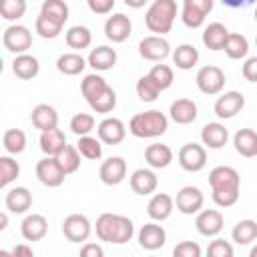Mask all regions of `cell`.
<instances>
[{
	"label": "cell",
	"mask_w": 257,
	"mask_h": 257,
	"mask_svg": "<svg viewBox=\"0 0 257 257\" xmlns=\"http://www.w3.org/2000/svg\"><path fill=\"white\" fill-rule=\"evenodd\" d=\"M96 237L110 245H124L135 235V225L128 217L116 213H102L94 223Z\"/></svg>",
	"instance_id": "obj_1"
},
{
	"label": "cell",
	"mask_w": 257,
	"mask_h": 257,
	"mask_svg": "<svg viewBox=\"0 0 257 257\" xmlns=\"http://www.w3.org/2000/svg\"><path fill=\"white\" fill-rule=\"evenodd\" d=\"M169 128V118L161 110H145L131 118L128 131L137 139H155L165 135Z\"/></svg>",
	"instance_id": "obj_2"
},
{
	"label": "cell",
	"mask_w": 257,
	"mask_h": 257,
	"mask_svg": "<svg viewBox=\"0 0 257 257\" xmlns=\"http://www.w3.org/2000/svg\"><path fill=\"white\" fill-rule=\"evenodd\" d=\"M175 18H177V2L175 0H155L145 14V24L151 32L163 36V34L171 32Z\"/></svg>",
	"instance_id": "obj_3"
},
{
	"label": "cell",
	"mask_w": 257,
	"mask_h": 257,
	"mask_svg": "<svg viewBox=\"0 0 257 257\" xmlns=\"http://www.w3.org/2000/svg\"><path fill=\"white\" fill-rule=\"evenodd\" d=\"M2 44L8 52L24 54L32 46V32L22 24H12L2 34Z\"/></svg>",
	"instance_id": "obj_4"
},
{
	"label": "cell",
	"mask_w": 257,
	"mask_h": 257,
	"mask_svg": "<svg viewBox=\"0 0 257 257\" xmlns=\"http://www.w3.org/2000/svg\"><path fill=\"white\" fill-rule=\"evenodd\" d=\"M195 82H197V86H199V90L203 94L213 96V94H219L223 90V86H225V72L219 66L209 64V66L199 68V72L195 76Z\"/></svg>",
	"instance_id": "obj_5"
},
{
	"label": "cell",
	"mask_w": 257,
	"mask_h": 257,
	"mask_svg": "<svg viewBox=\"0 0 257 257\" xmlns=\"http://www.w3.org/2000/svg\"><path fill=\"white\" fill-rule=\"evenodd\" d=\"M92 225L86 215L72 213L62 221V233L70 243H84L90 237Z\"/></svg>",
	"instance_id": "obj_6"
},
{
	"label": "cell",
	"mask_w": 257,
	"mask_h": 257,
	"mask_svg": "<svg viewBox=\"0 0 257 257\" xmlns=\"http://www.w3.org/2000/svg\"><path fill=\"white\" fill-rule=\"evenodd\" d=\"M179 165L189 171V173H199L201 169H205L207 165V151L203 145H197V143H187L181 147L179 155Z\"/></svg>",
	"instance_id": "obj_7"
},
{
	"label": "cell",
	"mask_w": 257,
	"mask_h": 257,
	"mask_svg": "<svg viewBox=\"0 0 257 257\" xmlns=\"http://www.w3.org/2000/svg\"><path fill=\"white\" fill-rule=\"evenodd\" d=\"M36 177H38V181H40L42 185H46V187H60V185L64 183L66 173H64L62 167L58 165L56 157L46 155L44 159H40V161L36 163Z\"/></svg>",
	"instance_id": "obj_8"
},
{
	"label": "cell",
	"mask_w": 257,
	"mask_h": 257,
	"mask_svg": "<svg viewBox=\"0 0 257 257\" xmlns=\"http://www.w3.org/2000/svg\"><path fill=\"white\" fill-rule=\"evenodd\" d=\"M139 54H141L145 60L163 62V60L171 54V44H169L163 36H159V34L145 36V38L139 42Z\"/></svg>",
	"instance_id": "obj_9"
},
{
	"label": "cell",
	"mask_w": 257,
	"mask_h": 257,
	"mask_svg": "<svg viewBox=\"0 0 257 257\" xmlns=\"http://www.w3.org/2000/svg\"><path fill=\"white\" fill-rule=\"evenodd\" d=\"M203 203H205L203 191L199 187H193V185L183 187L177 193V199H175L177 211H181L183 215H195V213H199L203 209Z\"/></svg>",
	"instance_id": "obj_10"
},
{
	"label": "cell",
	"mask_w": 257,
	"mask_h": 257,
	"mask_svg": "<svg viewBox=\"0 0 257 257\" xmlns=\"http://www.w3.org/2000/svg\"><path fill=\"white\" fill-rule=\"evenodd\" d=\"M209 185H211V191L241 189V177L233 167L219 165L209 173Z\"/></svg>",
	"instance_id": "obj_11"
},
{
	"label": "cell",
	"mask_w": 257,
	"mask_h": 257,
	"mask_svg": "<svg viewBox=\"0 0 257 257\" xmlns=\"http://www.w3.org/2000/svg\"><path fill=\"white\" fill-rule=\"evenodd\" d=\"M131 30H133V24H131V18L122 12L118 14H112L106 18L104 22V36L110 40V42H124L128 36H131Z\"/></svg>",
	"instance_id": "obj_12"
},
{
	"label": "cell",
	"mask_w": 257,
	"mask_h": 257,
	"mask_svg": "<svg viewBox=\"0 0 257 257\" xmlns=\"http://www.w3.org/2000/svg\"><path fill=\"white\" fill-rule=\"evenodd\" d=\"M243 106H245V96L237 90H229L215 100L213 110L219 118H233L237 112H241Z\"/></svg>",
	"instance_id": "obj_13"
},
{
	"label": "cell",
	"mask_w": 257,
	"mask_h": 257,
	"mask_svg": "<svg viewBox=\"0 0 257 257\" xmlns=\"http://www.w3.org/2000/svg\"><path fill=\"white\" fill-rule=\"evenodd\" d=\"M98 177L104 185L112 187V185H120L126 177V163L122 157H108L106 161H102Z\"/></svg>",
	"instance_id": "obj_14"
},
{
	"label": "cell",
	"mask_w": 257,
	"mask_h": 257,
	"mask_svg": "<svg viewBox=\"0 0 257 257\" xmlns=\"http://www.w3.org/2000/svg\"><path fill=\"white\" fill-rule=\"evenodd\" d=\"M96 133H98V139H100L104 145H118V143H122L124 137H126L124 122H122L120 118H116V116H106V118H102L100 124H98V128H96Z\"/></svg>",
	"instance_id": "obj_15"
},
{
	"label": "cell",
	"mask_w": 257,
	"mask_h": 257,
	"mask_svg": "<svg viewBox=\"0 0 257 257\" xmlns=\"http://www.w3.org/2000/svg\"><path fill=\"white\" fill-rule=\"evenodd\" d=\"M223 223H225V219H223L221 211H217V209L199 211V215H197V219H195L197 231H199L201 235H205V237H215V235H219V233L223 231Z\"/></svg>",
	"instance_id": "obj_16"
},
{
	"label": "cell",
	"mask_w": 257,
	"mask_h": 257,
	"mask_svg": "<svg viewBox=\"0 0 257 257\" xmlns=\"http://www.w3.org/2000/svg\"><path fill=\"white\" fill-rule=\"evenodd\" d=\"M167 243V231L163 229V225L157 223H147L141 227L139 231V245L147 251H157Z\"/></svg>",
	"instance_id": "obj_17"
},
{
	"label": "cell",
	"mask_w": 257,
	"mask_h": 257,
	"mask_svg": "<svg viewBox=\"0 0 257 257\" xmlns=\"http://www.w3.org/2000/svg\"><path fill=\"white\" fill-rule=\"evenodd\" d=\"M46 231H48V221L40 213L26 215L22 225H20V233L26 241H40V239H44Z\"/></svg>",
	"instance_id": "obj_18"
},
{
	"label": "cell",
	"mask_w": 257,
	"mask_h": 257,
	"mask_svg": "<svg viewBox=\"0 0 257 257\" xmlns=\"http://www.w3.org/2000/svg\"><path fill=\"white\" fill-rule=\"evenodd\" d=\"M30 118H32V124H34L40 133L58 126V112H56L54 106H50V104H46V102L36 104V106L32 108Z\"/></svg>",
	"instance_id": "obj_19"
},
{
	"label": "cell",
	"mask_w": 257,
	"mask_h": 257,
	"mask_svg": "<svg viewBox=\"0 0 257 257\" xmlns=\"http://www.w3.org/2000/svg\"><path fill=\"white\" fill-rule=\"evenodd\" d=\"M173 209H175L173 197L167 195V193H157V195L151 197V201H149V205H147V215H149L153 221H165V219L171 217Z\"/></svg>",
	"instance_id": "obj_20"
},
{
	"label": "cell",
	"mask_w": 257,
	"mask_h": 257,
	"mask_svg": "<svg viewBox=\"0 0 257 257\" xmlns=\"http://www.w3.org/2000/svg\"><path fill=\"white\" fill-rule=\"evenodd\" d=\"M88 66H92L96 72H104L110 70L116 64V50L110 46H96L90 50L88 58H86Z\"/></svg>",
	"instance_id": "obj_21"
},
{
	"label": "cell",
	"mask_w": 257,
	"mask_h": 257,
	"mask_svg": "<svg viewBox=\"0 0 257 257\" xmlns=\"http://www.w3.org/2000/svg\"><path fill=\"white\" fill-rule=\"evenodd\" d=\"M157 185H159V179L151 169H137L131 175V189L137 195H143V197L151 195L157 191Z\"/></svg>",
	"instance_id": "obj_22"
},
{
	"label": "cell",
	"mask_w": 257,
	"mask_h": 257,
	"mask_svg": "<svg viewBox=\"0 0 257 257\" xmlns=\"http://www.w3.org/2000/svg\"><path fill=\"white\" fill-rule=\"evenodd\" d=\"M4 203H6L8 211H12L16 215H22L32 207V193L26 187H14L6 193Z\"/></svg>",
	"instance_id": "obj_23"
},
{
	"label": "cell",
	"mask_w": 257,
	"mask_h": 257,
	"mask_svg": "<svg viewBox=\"0 0 257 257\" xmlns=\"http://www.w3.org/2000/svg\"><path fill=\"white\" fill-rule=\"evenodd\" d=\"M233 145L241 157H257V133L253 128H239L233 137Z\"/></svg>",
	"instance_id": "obj_24"
},
{
	"label": "cell",
	"mask_w": 257,
	"mask_h": 257,
	"mask_svg": "<svg viewBox=\"0 0 257 257\" xmlns=\"http://www.w3.org/2000/svg\"><path fill=\"white\" fill-rule=\"evenodd\" d=\"M227 139H229V133L221 122H207L201 128V141L209 149H223L227 145Z\"/></svg>",
	"instance_id": "obj_25"
},
{
	"label": "cell",
	"mask_w": 257,
	"mask_h": 257,
	"mask_svg": "<svg viewBox=\"0 0 257 257\" xmlns=\"http://www.w3.org/2000/svg\"><path fill=\"white\" fill-rule=\"evenodd\" d=\"M12 72L22 78V80H30L34 78L38 72H40V64H38V58H34L32 54H16L14 62H12Z\"/></svg>",
	"instance_id": "obj_26"
},
{
	"label": "cell",
	"mask_w": 257,
	"mask_h": 257,
	"mask_svg": "<svg viewBox=\"0 0 257 257\" xmlns=\"http://www.w3.org/2000/svg\"><path fill=\"white\" fill-rule=\"evenodd\" d=\"M171 118L177 124H191L197 118V104L189 98H177L171 104Z\"/></svg>",
	"instance_id": "obj_27"
},
{
	"label": "cell",
	"mask_w": 257,
	"mask_h": 257,
	"mask_svg": "<svg viewBox=\"0 0 257 257\" xmlns=\"http://www.w3.org/2000/svg\"><path fill=\"white\" fill-rule=\"evenodd\" d=\"M40 151L44 153V155H50V157H54V155H58L64 147H66V137H64V133L56 126V128H50V131H44L42 135H40Z\"/></svg>",
	"instance_id": "obj_28"
},
{
	"label": "cell",
	"mask_w": 257,
	"mask_h": 257,
	"mask_svg": "<svg viewBox=\"0 0 257 257\" xmlns=\"http://www.w3.org/2000/svg\"><path fill=\"white\" fill-rule=\"evenodd\" d=\"M227 36H229L227 26L221 24V22H213L203 32V44L209 50H223L225 48V42H227Z\"/></svg>",
	"instance_id": "obj_29"
},
{
	"label": "cell",
	"mask_w": 257,
	"mask_h": 257,
	"mask_svg": "<svg viewBox=\"0 0 257 257\" xmlns=\"http://www.w3.org/2000/svg\"><path fill=\"white\" fill-rule=\"evenodd\" d=\"M145 161L153 167V169H165L171 165L173 161V151L167 147V145H161V143H153L147 147L145 151Z\"/></svg>",
	"instance_id": "obj_30"
},
{
	"label": "cell",
	"mask_w": 257,
	"mask_h": 257,
	"mask_svg": "<svg viewBox=\"0 0 257 257\" xmlns=\"http://www.w3.org/2000/svg\"><path fill=\"white\" fill-rule=\"evenodd\" d=\"M84 66H86V60L76 52H66V54L58 56V60H56V70L66 74V76L80 74L84 70Z\"/></svg>",
	"instance_id": "obj_31"
},
{
	"label": "cell",
	"mask_w": 257,
	"mask_h": 257,
	"mask_svg": "<svg viewBox=\"0 0 257 257\" xmlns=\"http://www.w3.org/2000/svg\"><path fill=\"white\" fill-rule=\"evenodd\" d=\"M106 88H108L106 80L102 76H98L96 72L86 74L82 78V82H80V90H82V96L86 98V102H92L94 98H98Z\"/></svg>",
	"instance_id": "obj_32"
},
{
	"label": "cell",
	"mask_w": 257,
	"mask_h": 257,
	"mask_svg": "<svg viewBox=\"0 0 257 257\" xmlns=\"http://www.w3.org/2000/svg\"><path fill=\"white\" fill-rule=\"evenodd\" d=\"M199 60V50L193 44H181L173 50V62L181 70H191Z\"/></svg>",
	"instance_id": "obj_33"
},
{
	"label": "cell",
	"mask_w": 257,
	"mask_h": 257,
	"mask_svg": "<svg viewBox=\"0 0 257 257\" xmlns=\"http://www.w3.org/2000/svg\"><path fill=\"white\" fill-rule=\"evenodd\" d=\"M225 54L231 58V60H239V58H245L247 52H249V40L243 36V34H237V32H229L227 36V42H225Z\"/></svg>",
	"instance_id": "obj_34"
},
{
	"label": "cell",
	"mask_w": 257,
	"mask_h": 257,
	"mask_svg": "<svg viewBox=\"0 0 257 257\" xmlns=\"http://www.w3.org/2000/svg\"><path fill=\"white\" fill-rule=\"evenodd\" d=\"M231 237L237 245H249L257 239V223L253 219H243L239 221L233 231H231Z\"/></svg>",
	"instance_id": "obj_35"
},
{
	"label": "cell",
	"mask_w": 257,
	"mask_h": 257,
	"mask_svg": "<svg viewBox=\"0 0 257 257\" xmlns=\"http://www.w3.org/2000/svg\"><path fill=\"white\" fill-rule=\"evenodd\" d=\"M90 42H92V34H90V30H88L86 26L76 24V26H70V28L66 30V44H68L70 48L82 50V48H88Z\"/></svg>",
	"instance_id": "obj_36"
},
{
	"label": "cell",
	"mask_w": 257,
	"mask_h": 257,
	"mask_svg": "<svg viewBox=\"0 0 257 257\" xmlns=\"http://www.w3.org/2000/svg\"><path fill=\"white\" fill-rule=\"evenodd\" d=\"M54 157H56L58 165L62 167V171H64L66 175L76 173L78 167H80V151H78L76 147H72V145H66V147H64L58 155H54Z\"/></svg>",
	"instance_id": "obj_37"
},
{
	"label": "cell",
	"mask_w": 257,
	"mask_h": 257,
	"mask_svg": "<svg viewBox=\"0 0 257 257\" xmlns=\"http://www.w3.org/2000/svg\"><path fill=\"white\" fill-rule=\"evenodd\" d=\"M2 147L8 155H18L26 149V135L20 128H8L2 137Z\"/></svg>",
	"instance_id": "obj_38"
},
{
	"label": "cell",
	"mask_w": 257,
	"mask_h": 257,
	"mask_svg": "<svg viewBox=\"0 0 257 257\" xmlns=\"http://www.w3.org/2000/svg\"><path fill=\"white\" fill-rule=\"evenodd\" d=\"M40 12L46 14L50 20L62 24V26H64V22L68 20V4H66L64 0H44Z\"/></svg>",
	"instance_id": "obj_39"
},
{
	"label": "cell",
	"mask_w": 257,
	"mask_h": 257,
	"mask_svg": "<svg viewBox=\"0 0 257 257\" xmlns=\"http://www.w3.org/2000/svg\"><path fill=\"white\" fill-rule=\"evenodd\" d=\"M102 141L100 139H94L90 135H84V137H78V143H76V149L80 151V155L84 159H90V161H98L102 157Z\"/></svg>",
	"instance_id": "obj_40"
},
{
	"label": "cell",
	"mask_w": 257,
	"mask_h": 257,
	"mask_svg": "<svg viewBox=\"0 0 257 257\" xmlns=\"http://www.w3.org/2000/svg\"><path fill=\"white\" fill-rule=\"evenodd\" d=\"M159 94H161V88L157 86V82L149 74H145L137 80V96L143 102H153V100L159 98Z\"/></svg>",
	"instance_id": "obj_41"
},
{
	"label": "cell",
	"mask_w": 257,
	"mask_h": 257,
	"mask_svg": "<svg viewBox=\"0 0 257 257\" xmlns=\"http://www.w3.org/2000/svg\"><path fill=\"white\" fill-rule=\"evenodd\" d=\"M34 28H36L38 36H42V38H56V36L62 32V24L50 20V18H48L46 14H42V12L36 16Z\"/></svg>",
	"instance_id": "obj_42"
},
{
	"label": "cell",
	"mask_w": 257,
	"mask_h": 257,
	"mask_svg": "<svg viewBox=\"0 0 257 257\" xmlns=\"http://www.w3.org/2000/svg\"><path fill=\"white\" fill-rule=\"evenodd\" d=\"M20 175V165L12 157H0V187H8Z\"/></svg>",
	"instance_id": "obj_43"
},
{
	"label": "cell",
	"mask_w": 257,
	"mask_h": 257,
	"mask_svg": "<svg viewBox=\"0 0 257 257\" xmlns=\"http://www.w3.org/2000/svg\"><path fill=\"white\" fill-rule=\"evenodd\" d=\"M26 12V0H0V16L4 20H18Z\"/></svg>",
	"instance_id": "obj_44"
},
{
	"label": "cell",
	"mask_w": 257,
	"mask_h": 257,
	"mask_svg": "<svg viewBox=\"0 0 257 257\" xmlns=\"http://www.w3.org/2000/svg\"><path fill=\"white\" fill-rule=\"evenodd\" d=\"M92 128H94V116L88 114V112H76V114L70 118V131H72L76 137L90 135Z\"/></svg>",
	"instance_id": "obj_45"
},
{
	"label": "cell",
	"mask_w": 257,
	"mask_h": 257,
	"mask_svg": "<svg viewBox=\"0 0 257 257\" xmlns=\"http://www.w3.org/2000/svg\"><path fill=\"white\" fill-rule=\"evenodd\" d=\"M88 106L94 110V112H100V114H106L110 112L114 106H116V92L108 86L98 98H94L92 102H88Z\"/></svg>",
	"instance_id": "obj_46"
},
{
	"label": "cell",
	"mask_w": 257,
	"mask_h": 257,
	"mask_svg": "<svg viewBox=\"0 0 257 257\" xmlns=\"http://www.w3.org/2000/svg\"><path fill=\"white\" fill-rule=\"evenodd\" d=\"M149 76L157 82V86H159L161 90H167V88L173 84V80H175V76H173V68L167 66V64H155V66L151 68Z\"/></svg>",
	"instance_id": "obj_47"
},
{
	"label": "cell",
	"mask_w": 257,
	"mask_h": 257,
	"mask_svg": "<svg viewBox=\"0 0 257 257\" xmlns=\"http://www.w3.org/2000/svg\"><path fill=\"white\" fill-rule=\"evenodd\" d=\"M213 201L217 207H233L239 201V189H223V191H213Z\"/></svg>",
	"instance_id": "obj_48"
},
{
	"label": "cell",
	"mask_w": 257,
	"mask_h": 257,
	"mask_svg": "<svg viewBox=\"0 0 257 257\" xmlns=\"http://www.w3.org/2000/svg\"><path fill=\"white\" fill-rule=\"evenodd\" d=\"M205 16H207V14H203L201 10L191 8V6H183V10H181V20H183V24L189 26V28H199V26H203Z\"/></svg>",
	"instance_id": "obj_49"
},
{
	"label": "cell",
	"mask_w": 257,
	"mask_h": 257,
	"mask_svg": "<svg viewBox=\"0 0 257 257\" xmlns=\"http://www.w3.org/2000/svg\"><path fill=\"white\" fill-rule=\"evenodd\" d=\"M209 257H233V245L225 239H215L207 247Z\"/></svg>",
	"instance_id": "obj_50"
},
{
	"label": "cell",
	"mask_w": 257,
	"mask_h": 257,
	"mask_svg": "<svg viewBox=\"0 0 257 257\" xmlns=\"http://www.w3.org/2000/svg\"><path fill=\"white\" fill-rule=\"evenodd\" d=\"M173 255L175 257H201V247L199 243H193V241H181L179 245H175Z\"/></svg>",
	"instance_id": "obj_51"
},
{
	"label": "cell",
	"mask_w": 257,
	"mask_h": 257,
	"mask_svg": "<svg viewBox=\"0 0 257 257\" xmlns=\"http://www.w3.org/2000/svg\"><path fill=\"white\" fill-rule=\"evenodd\" d=\"M86 4L94 14H108L114 8V0H86Z\"/></svg>",
	"instance_id": "obj_52"
},
{
	"label": "cell",
	"mask_w": 257,
	"mask_h": 257,
	"mask_svg": "<svg viewBox=\"0 0 257 257\" xmlns=\"http://www.w3.org/2000/svg\"><path fill=\"white\" fill-rule=\"evenodd\" d=\"M241 72H243L245 80H249V82H257V56L247 58L245 64H243V68H241Z\"/></svg>",
	"instance_id": "obj_53"
},
{
	"label": "cell",
	"mask_w": 257,
	"mask_h": 257,
	"mask_svg": "<svg viewBox=\"0 0 257 257\" xmlns=\"http://www.w3.org/2000/svg\"><path fill=\"white\" fill-rule=\"evenodd\" d=\"M102 255H104V251L96 243H84L80 247V257H102Z\"/></svg>",
	"instance_id": "obj_54"
},
{
	"label": "cell",
	"mask_w": 257,
	"mask_h": 257,
	"mask_svg": "<svg viewBox=\"0 0 257 257\" xmlns=\"http://www.w3.org/2000/svg\"><path fill=\"white\" fill-rule=\"evenodd\" d=\"M183 6H191L201 10L203 14H209L213 10V0H183Z\"/></svg>",
	"instance_id": "obj_55"
},
{
	"label": "cell",
	"mask_w": 257,
	"mask_h": 257,
	"mask_svg": "<svg viewBox=\"0 0 257 257\" xmlns=\"http://www.w3.org/2000/svg\"><path fill=\"white\" fill-rule=\"evenodd\" d=\"M225 6H229V8H247V6H251V4H255L257 0H221Z\"/></svg>",
	"instance_id": "obj_56"
},
{
	"label": "cell",
	"mask_w": 257,
	"mask_h": 257,
	"mask_svg": "<svg viewBox=\"0 0 257 257\" xmlns=\"http://www.w3.org/2000/svg\"><path fill=\"white\" fill-rule=\"evenodd\" d=\"M12 255H24V257H32L34 253H32V247H28V245H16L14 249H12Z\"/></svg>",
	"instance_id": "obj_57"
},
{
	"label": "cell",
	"mask_w": 257,
	"mask_h": 257,
	"mask_svg": "<svg viewBox=\"0 0 257 257\" xmlns=\"http://www.w3.org/2000/svg\"><path fill=\"white\" fill-rule=\"evenodd\" d=\"M147 2H149V0H124V4L131 6V8H143Z\"/></svg>",
	"instance_id": "obj_58"
},
{
	"label": "cell",
	"mask_w": 257,
	"mask_h": 257,
	"mask_svg": "<svg viewBox=\"0 0 257 257\" xmlns=\"http://www.w3.org/2000/svg\"><path fill=\"white\" fill-rule=\"evenodd\" d=\"M6 227H8V215L2 213V215H0V231H4Z\"/></svg>",
	"instance_id": "obj_59"
},
{
	"label": "cell",
	"mask_w": 257,
	"mask_h": 257,
	"mask_svg": "<svg viewBox=\"0 0 257 257\" xmlns=\"http://www.w3.org/2000/svg\"><path fill=\"white\" fill-rule=\"evenodd\" d=\"M249 255H251V257H257V245H255V247L249 251Z\"/></svg>",
	"instance_id": "obj_60"
},
{
	"label": "cell",
	"mask_w": 257,
	"mask_h": 257,
	"mask_svg": "<svg viewBox=\"0 0 257 257\" xmlns=\"http://www.w3.org/2000/svg\"><path fill=\"white\" fill-rule=\"evenodd\" d=\"M255 20H257V8H255Z\"/></svg>",
	"instance_id": "obj_61"
},
{
	"label": "cell",
	"mask_w": 257,
	"mask_h": 257,
	"mask_svg": "<svg viewBox=\"0 0 257 257\" xmlns=\"http://www.w3.org/2000/svg\"><path fill=\"white\" fill-rule=\"evenodd\" d=\"M255 44H257V38H255Z\"/></svg>",
	"instance_id": "obj_62"
}]
</instances>
